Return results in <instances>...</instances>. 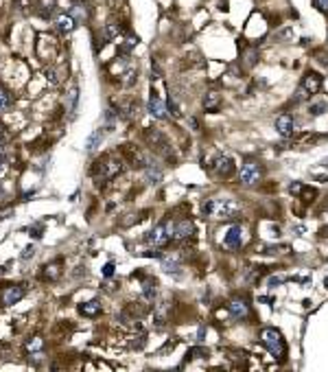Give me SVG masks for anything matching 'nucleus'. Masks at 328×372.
<instances>
[{"label":"nucleus","instance_id":"nucleus-39","mask_svg":"<svg viewBox=\"0 0 328 372\" xmlns=\"http://www.w3.org/2000/svg\"><path fill=\"white\" fill-rule=\"evenodd\" d=\"M324 232H328V228H326V230H324Z\"/></svg>","mask_w":328,"mask_h":372},{"label":"nucleus","instance_id":"nucleus-6","mask_svg":"<svg viewBox=\"0 0 328 372\" xmlns=\"http://www.w3.org/2000/svg\"><path fill=\"white\" fill-rule=\"evenodd\" d=\"M26 289L22 285H7L0 287V307H11L24 298Z\"/></svg>","mask_w":328,"mask_h":372},{"label":"nucleus","instance_id":"nucleus-21","mask_svg":"<svg viewBox=\"0 0 328 372\" xmlns=\"http://www.w3.org/2000/svg\"><path fill=\"white\" fill-rule=\"evenodd\" d=\"M118 33H121V26L116 22H110L105 29H103V40H114V38H118Z\"/></svg>","mask_w":328,"mask_h":372},{"label":"nucleus","instance_id":"nucleus-9","mask_svg":"<svg viewBox=\"0 0 328 372\" xmlns=\"http://www.w3.org/2000/svg\"><path fill=\"white\" fill-rule=\"evenodd\" d=\"M276 132L282 136V138H289L296 132V121H293L291 114H280L276 119Z\"/></svg>","mask_w":328,"mask_h":372},{"label":"nucleus","instance_id":"nucleus-22","mask_svg":"<svg viewBox=\"0 0 328 372\" xmlns=\"http://www.w3.org/2000/svg\"><path fill=\"white\" fill-rule=\"evenodd\" d=\"M147 344V335L144 333H138V335H134L131 337V342H129V348H136V350H140L142 346Z\"/></svg>","mask_w":328,"mask_h":372},{"label":"nucleus","instance_id":"nucleus-4","mask_svg":"<svg viewBox=\"0 0 328 372\" xmlns=\"http://www.w3.org/2000/svg\"><path fill=\"white\" fill-rule=\"evenodd\" d=\"M173 239V226L171 224H158L149 234H147V243L153 247H162Z\"/></svg>","mask_w":328,"mask_h":372},{"label":"nucleus","instance_id":"nucleus-11","mask_svg":"<svg viewBox=\"0 0 328 372\" xmlns=\"http://www.w3.org/2000/svg\"><path fill=\"white\" fill-rule=\"evenodd\" d=\"M322 75H317V72H313V70H309L302 77V88H304V92H309V94H315V92H319V88H322Z\"/></svg>","mask_w":328,"mask_h":372},{"label":"nucleus","instance_id":"nucleus-12","mask_svg":"<svg viewBox=\"0 0 328 372\" xmlns=\"http://www.w3.org/2000/svg\"><path fill=\"white\" fill-rule=\"evenodd\" d=\"M228 309H230V313H232V318H236V320H245L247 315H249V305H247V302L243 300V298L230 300Z\"/></svg>","mask_w":328,"mask_h":372},{"label":"nucleus","instance_id":"nucleus-36","mask_svg":"<svg viewBox=\"0 0 328 372\" xmlns=\"http://www.w3.org/2000/svg\"><path fill=\"white\" fill-rule=\"evenodd\" d=\"M322 164H324V167H328V158H326V160H322Z\"/></svg>","mask_w":328,"mask_h":372},{"label":"nucleus","instance_id":"nucleus-28","mask_svg":"<svg viewBox=\"0 0 328 372\" xmlns=\"http://www.w3.org/2000/svg\"><path fill=\"white\" fill-rule=\"evenodd\" d=\"M136 44H138V38H136V35H129L127 40H125V44H123V51L127 53V51H131V48H134Z\"/></svg>","mask_w":328,"mask_h":372},{"label":"nucleus","instance_id":"nucleus-26","mask_svg":"<svg viewBox=\"0 0 328 372\" xmlns=\"http://www.w3.org/2000/svg\"><path fill=\"white\" fill-rule=\"evenodd\" d=\"M142 293H144L147 300H153V298H156V282H147L144 289H142Z\"/></svg>","mask_w":328,"mask_h":372},{"label":"nucleus","instance_id":"nucleus-7","mask_svg":"<svg viewBox=\"0 0 328 372\" xmlns=\"http://www.w3.org/2000/svg\"><path fill=\"white\" fill-rule=\"evenodd\" d=\"M147 140H149L151 149H156L158 154H164L166 158H171L169 140H166V136H164V134H160L158 129H149V132H147Z\"/></svg>","mask_w":328,"mask_h":372},{"label":"nucleus","instance_id":"nucleus-10","mask_svg":"<svg viewBox=\"0 0 328 372\" xmlns=\"http://www.w3.org/2000/svg\"><path fill=\"white\" fill-rule=\"evenodd\" d=\"M147 109H149V114L153 116V119H160V121H164L166 116V105L162 101H160V96L156 94V92H151V96H149V105H147Z\"/></svg>","mask_w":328,"mask_h":372},{"label":"nucleus","instance_id":"nucleus-38","mask_svg":"<svg viewBox=\"0 0 328 372\" xmlns=\"http://www.w3.org/2000/svg\"><path fill=\"white\" fill-rule=\"evenodd\" d=\"M0 169H3V154H0Z\"/></svg>","mask_w":328,"mask_h":372},{"label":"nucleus","instance_id":"nucleus-19","mask_svg":"<svg viewBox=\"0 0 328 372\" xmlns=\"http://www.w3.org/2000/svg\"><path fill=\"white\" fill-rule=\"evenodd\" d=\"M79 313L86 315V318H96V315H101V302H96V300L86 302V305L79 307Z\"/></svg>","mask_w":328,"mask_h":372},{"label":"nucleus","instance_id":"nucleus-33","mask_svg":"<svg viewBox=\"0 0 328 372\" xmlns=\"http://www.w3.org/2000/svg\"><path fill=\"white\" fill-rule=\"evenodd\" d=\"M46 79H51V84H57V77H55V70H46Z\"/></svg>","mask_w":328,"mask_h":372},{"label":"nucleus","instance_id":"nucleus-24","mask_svg":"<svg viewBox=\"0 0 328 372\" xmlns=\"http://www.w3.org/2000/svg\"><path fill=\"white\" fill-rule=\"evenodd\" d=\"M162 270L166 274H179V265L175 261H162Z\"/></svg>","mask_w":328,"mask_h":372},{"label":"nucleus","instance_id":"nucleus-31","mask_svg":"<svg viewBox=\"0 0 328 372\" xmlns=\"http://www.w3.org/2000/svg\"><path fill=\"white\" fill-rule=\"evenodd\" d=\"M315 7L322 13H328V0H315Z\"/></svg>","mask_w":328,"mask_h":372},{"label":"nucleus","instance_id":"nucleus-25","mask_svg":"<svg viewBox=\"0 0 328 372\" xmlns=\"http://www.w3.org/2000/svg\"><path fill=\"white\" fill-rule=\"evenodd\" d=\"M9 103H11V94L5 90V88H0V112H3L5 107H9Z\"/></svg>","mask_w":328,"mask_h":372},{"label":"nucleus","instance_id":"nucleus-15","mask_svg":"<svg viewBox=\"0 0 328 372\" xmlns=\"http://www.w3.org/2000/svg\"><path fill=\"white\" fill-rule=\"evenodd\" d=\"M38 16L40 18H44V20H51L53 18V13L57 11V3L55 0H42V3H38Z\"/></svg>","mask_w":328,"mask_h":372},{"label":"nucleus","instance_id":"nucleus-16","mask_svg":"<svg viewBox=\"0 0 328 372\" xmlns=\"http://www.w3.org/2000/svg\"><path fill=\"white\" fill-rule=\"evenodd\" d=\"M243 230H241V226H234V228H230L228 230V234H226V245L228 247H232V250H236V247H241V243H243Z\"/></svg>","mask_w":328,"mask_h":372},{"label":"nucleus","instance_id":"nucleus-8","mask_svg":"<svg viewBox=\"0 0 328 372\" xmlns=\"http://www.w3.org/2000/svg\"><path fill=\"white\" fill-rule=\"evenodd\" d=\"M195 237V224L191 219H182V221L173 224V239L175 241H188Z\"/></svg>","mask_w":328,"mask_h":372},{"label":"nucleus","instance_id":"nucleus-18","mask_svg":"<svg viewBox=\"0 0 328 372\" xmlns=\"http://www.w3.org/2000/svg\"><path fill=\"white\" fill-rule=\"evenodd\" d=\"M219 107H221V94L206 92V96H204V109L206 112H217Z\"/></svg>","mask_w":328,"mask_h":372},{"label":"nucleus","instance_id":"nucleus-23","mask_svg":"<svg viewBox=\"0 0 328 372\" xmlns=\"http://www.w3.org/2000/svg\"><path fill=\"white\" fill-rule=\"evenodd\" d=\"M72 18H79V20H88V9L83 5H75L72 11H70Z\"/></svg>","mask_w":328,"mask_h":372},{"label":"nucleus","instance_id":"nucleus-13","mask_svg":"<svg viewBox=\"0 0 328 372\" xmlns=\"http://www.w3.org/2000/svg\"><path fill=\"white\" fill-rule=\"evenodd\" d=\"M55 26H57V31L59 33H72L75 31V26H77V20L70 16V13H61V16H57L55 18Z\"/></svg>","mask_w":328,"mask_h":372},{"label":"nucleus","instance_id":"nucleus-40","mask_svg":"<svg viewBox=\"0 0 328 372\" xmlns=\"http://www.w3.org/2000/svg\"><path fill=\"white\" fill-rule=\"evenodd\" d=\"M0 129H3V125H0Z\"/></svg>","mask_w":328,"mask_h":372},{"label":"nucleus","instance_id":"nucleus-37","mask_svg":"<svg viewBox=\"0 0 328 372\" xmlns=\"http://www.w3.org/2000/svg\"><path fill=\"white\" fill-rule=\"evenodd\" d=\"M0 154H3V138H0Z\"/></svg>","mask_w":328,"mask_h":372},{"label":"nucleus","instance_id":"nucleus-17","mask_svg":"<svg viewBox=\"0 0 328 372\" xmlns=\"http://www.w3.org/2000/svg\"><path fill=\"white\" fill-rule=\"evenodd\" d=\"M144 177L149 184H160L162 182V169H160L156 162H149L144 167Z\"/></svg>","mask_w":328,"mask_h":372},{"label":"nucleus","instance_id":"nucleus-20","mask_svg":"<svg viewBox=\"0 0 328 372\" xmlns=\"http://www.w3.org/2000/svg\"><path fill=\"white\" fill-rule=\"evenodd\" d=\"M101 140H103V129H96V132L90 134V138L86 140V149H88V151L96 149V144H99Z\"/></svg>","mask_w":328,"mask_h":372},{"label":"nucleus","instance_id":"nucleus-34","mask_svg":"<svg viewBox=\"0 0 328 372\" xmlns=\"http://www.w3.org/2000/svg\"><path fill=\"white\" fill-rule=\"evenodd\" d=\"M103 274H105V276H112V274H114V265L107 263L105 267H103Z\"/></svg>","mask_w":328,"mask_h":372},{"label":"nucleus","instance_id":"nucleus-14","mask_svg":"<svg viewBox=\"0 0 328 372\" xmlns=\"http://www.w3.org/2000/svg\"><path fill=\"white\" fill-rule=\"evenodd\" d=\"M77 103H79V88L77 86H72L70 90L66 92V96H64V107H66V112H68V116H75V112H77Z\"/></svg>","mask_w":328,"mask_h":372},{"label":"nucleus","instance_id":"nucleus-1","mask_svg":"<svg viewBox=\"0 0 328 372\" xmlns=\"http://www.w3.org/2000/svg\"><path fill=\"white\" fill-rule=\"evenodd\" d=\"M206 217H217V219H236L239 217V206L232 199H208L201 206Z\"/></svg>","mask_w":328,"mask_h":372},{"label":"nucleus","instance_id":"nucleus-5","mask_svg":"<svg viewBox=\"0 0 328 372\" xmlns=\"http://www.w3.org/2000/svg\"><path fill=\"white\" fill-rule=\"evenodd\" d=\"M208 169H210V173L219 175V177H230L234 173V162H232V158L230 156L219 154V156L212 158V162L208 164Z\"/></svg>","mask_w":328,"mask_h":372},{"label":"nucleus","instance_id":"nucleus-2","mask_svg":"<svg viewBox=\"0 0 328 372\" xmlns=\"http://www.w3.org/2000/svg\"><path fill=\"white\" fill-rule=\"evenodd\" d=\"M261 344L274 357H278V359H284V357H287V346H284V340H282L280 330H276V328H271V326L263 328L261 330Z\"/></svg>","mask_w":328,"mask_h":372},{"label":"nucleus","instance_id":"nucleus-27","mask_svg":"<svg viewBox=\"0 0 328 372\" xmlns=\"http://www.w3.org/2000/svg\"><path fill=\"white\" fill-rule=\"evenodd\" d=\"M326 109H328L326 103H315V105H311V116H319V114H324Z\"/></svg>","mask_w":328,"mask_h":372},{"label":"nucleus","instance_id":"nucleus-30","mask_svg":"<svg viewBox=\"0 0 328 372\" xmlns=\"http://www.w3.org/2000/svg\"><path fill=\"white\" fill-rule=\"evenodd\" d=\"M33 256H35V247H33V245L24 247V252L20 254V258H22V261H29V258H33Z\"/></svg>","mask_w":328,"mask_h":372},{"label":"nucleus","instance_id":"nucleus-3","mask_svg":"<svg viewBox=\"0 0 328 372\" xmlns=\"http://www.w3.org/2000/svg\"><path fill=\"white\" fill-rule=\"evenodd\" d=\"M239 180L243 186H256L258 182L263 180V167L254 160H247L245 164L241 167V173H239Z\"/></svg>","mask_w":328,"mask_h":372},{"label":"nucleus","instance_id":"nucleus-32","mask_svg":"<svg viewBox=\"0 0 328 372\" xmlns=\"http://www.w3.org/2000/svg\"><path fill=\"white\" fill-rule=\"evenodd\" d=\"M29 230L33 232V237H35V239H40V237H42V226H40V224H38V226H33V228H29Z\"/></svg>","mask_w":328,"mask_h":372},{"label":"nucleus","instance_id":"nucleus-35","mask_svg":"<svg viewBox=\"0 0 328 372\" xmlns=\"http://www.w3.org/2000/svg\"><path fill=\"white\" fill-rule=\"evenodd\" d=\"M188 125H191L193 129H197V127H199V125H197V119H193V116H191V119H188Z\"/></svg>","mask_w":328,"mask_h":372},{"label":"nucleus","instance_id":"nucleus-29","mask_svg":"<svg viewBox=\"0 0 328 372\" xmlns=\"http://www.w3.org/2000/svg\"><path fill=\"white\" fill-rule=\"evenodd\" d=\"M42 346H44V342H42L40 337H33V340L26 344V348H29V350H42Z\"/></svg>","mask_w":328,"mask_h":372}]
</instances>
